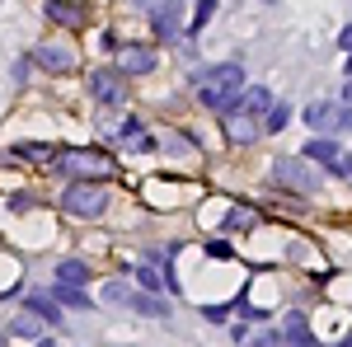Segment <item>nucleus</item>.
Instances as JSON below:
<instances>
[{"label": "nucleus", "instance_id": "nucleus-3", "mask_svg": "<svg viewBox=\"0 0 352 347\" xmlns=\"http://www.w3.org/2000/svg\"><path fill=\"white\" fill-rule=\"evenodd\" d=\"M272 183L296 192V197H310L315 188H324V179H320L315 164L300 160V155H277V160H272Z\"/></svg>", "mask_w": 352, "mask_h": 347}, {"label": "nucleus", "instance_id": "nucleus-32", "mask_svg": "<svg viewBox=\"0 0 352 347\" xmlns=\"http://www.w3.org/2000/svg\"><path fill=\"white\" fill-rule=\"evenodd\" d=\"M33 347H56V343H52V338H43V343H33Z\"/></svg>", "mask_w": 352, "mask_h": 347}, {"label": "nucleus", "instance_id": "nucleus-17", "mask_svg": "<svg viewBox=\"0 0 352 347\" xmlns=\"http://www.w3.org/2000/svg\"><path fill=\"white\" fill-rule=\"evenodd\" d=\"M43 328H47V324L38 320L33 310H19V315H14V328H10V333H14V338H28V343H43V338H47Z\"/></svg>", "mask_w": 352, "mask_h": 347}, {"label": "nucleus", "instance_id": "nucleus-30", "mask_svg": "<svg viewBox=\"0 0 352 347\" xmlns=\"http://www.w3.org/2000/svg\"><path fill=\"white\" fill-rule=\"evenodd\" d=\"M338 47H343V52H348V56H352V24H348V28H343V33H338Z\"/></svg>", "mask_w": 352, "mask_h": 347}, {"label": "nucleus", "instance_id": "nucleus-4", "mask_svg": "<svg viewBox=\"0 0 352 347\" xmlns=\"http://www.w3.org/2000/svg\"><path fill=\"white\" fill-rule=\"evenodd\" d=\"M104 207H109V188L104 183H71L61 192V212L66 216L94 221V216H104Z\"/></svg>", "mask_w": 352, "mask_h": 347}, {"label": "nucleus", "instance_id": "nucleus-31", "mask_svg": "<svg viewBox=\"0 0 352 347\" xmlns=\"http://www.w3.org/2000/svg\"><path fill=\"white\" fill-rule=\"evenodd\" d=\"M343 104H348V108H352V80H348V85H343Z\"/></svg>", "mask_w": 352, "mask_h": 347}, {"label": "nucleus", "instance_id": "nucleus-5", "mask_svg": "<svg viewBox=\"0 0 352 347\" xmlns=\"http://www.w3.org/2000/svg\"><path fill=\"white\" fill-rule=\"evenodd\" d=\"M300 122L310 127V136H338V132H352V108L348 104H310L300 113Z\"/></svg>", "mask_w": 352, "mask_h": 347}, {"label": "nucleus", "instance_id": "nucleus-34", "mask_svg": "<svg viewBox=\"0 0 352 347\" xmlns=\"http://www.w3.org/2000/svg\"><path fill=\"white\" fill-rule=\"evenodd\" d=\"M0 347H5V338H0Z\"/></svg>", "mask_w": 352, "mask_h": 347}, {"label": "nucleus", "instance_id": "nucleus-29", "mask_svg": "<svg viewBox=\"0 0 352 347\" xmlns=\"http://www.w3.org/2000/svg\"><path fill=\"white\" fill-rule=\"evenodd\" d=\"M28 66H33V61H14V71H10V76H14V85L28 80Z\"/></svg>", "mask_w": 352, "mask_h": 347}, {"label": "nucleus", "instance_id": "nucleus-9", "mask_svg": "<svg viewBox=\"0 0 352 347\" xmlns=\"http://www.w3.org/2000/svg\"><path fill=\"white\" fill-rule=\"evenodd\" d=\"M28 61H38V66L52 71V76H71V71H76V52H71L66 43H38Z\"/></svg>", "mask_w": 352, "mask_h": 347}, {"label": "nucleus", "instance_id": "nucleus-23", "mask_svg": "<svg viewBox=\"0 0 352 347\" xmlns=\"http://www.w3.org/2000/svg\"><path fill=\"white\" fill-rule=\"evenodd\" d=\"M287 122H292V104H282V99H277L272 113H268V122H263V132H282Z\"/></svg>", "mask_w": 352, "mask_h": 347}, {"label": "nucleus", "instance_id": "nucleus-28", "mask_svg": "<svg viewBox=\"0 0 352 347\" xmlns=\"http://www.w3.org/2000/svg\"><path fill=\"white\" fill-rule=\"evenodd\" d=\"M207 254H212V258H230V244H226V240H212V244H207Z\"/></svg>", "mask_w": 352, "mask_h": 347}, {"label": "nucleus", "instance_id": "nucleus-16", "mask_svg": "<svg viewBox=\"0 0 352 347\" xmlns=\"http://www.w3.org/2000/svg\"><path fill=\"white\" fill-rule=\"evenodd\" d=\"M24 310H33L38 320H43V324H52V328L61 324V305H56V300H52L47 291H33V295L24 300Z\"/></svg>", "mask_w": 352, "mask_h": 347}, {"label": "nucleus", "instance_id": "nucleus-20", "mask_svg": "<svg viewBox=\"0 0 352 347\" xmlns=\"http://www.w3.org/2000/svg\"><path fill=\"white\" fill-rule=\"evenodd\" d=\"M47 295H52L56 305H66V310H89V305H94V300H89L85 291H76V287H52Z\"/></svg>", "mask_w": 352, "mask_h": 347}, {"label": "nucleus", "instance_id": "nucleus-21", "mask_svg": "<svg viewBox=\"0 0 352 347\" xmlns=\"http://www.w3.org/2000/svg\"><path fill=\"white\" fill-rule=\"evenodd\" d=\"M136 282L146 287V295H160L164 291V272L155 263H141V267H136Z\"/></svg>", "mask_w": 352, "mask_h": 347}, {"label": "nucleus", "instance_id": "nucleus-12", "mask_svg": "<svg viewBox=\"0 0 352 347\" xmlns=\"http://www.w3.org/2000/svg\"><path fill=\"white\" fill-rule=\"evenodd\" d=\"M235 113H244V117H254V122H268V113H272V89L268 85H249L240 94V108Z\"/></svg>", "mask_w": 352, "mask_h": 347}, {"label": "nucleus", "instance_id": "nucleus-19", "mask_svg": "<svg viewBox=\"0 0 352 347\" xmlns=\"http://www.w3.org/2000/svg\"><path fill=\"white\" fill-rule=\"evenodd\" d=\"M254 225H258V212H254V207H230L226 221H221L226 235H240V230H254Z\"/></svg>", "mask_w": 352, "mask_h": 347}, {"label": "nucleus", "instance_id": "nucleus-7", "mask_svg": "<svg viewBox=\"0 0 352 347\" xmlns=\"http://www.w3.org/2000/svg\"><path fill=\"white\" fill-rule=\"evenodd\" d=\"M118 66H122V80H127V76H155L160 52H155V47H146V43H127V47L118 52Z\"/></svg>", "mask_w": 352, "mask_h": 347}, {"label": "nucleus", "instance_id": "nucleus-35", "mask_svg": "<svg viewBox=\"0 0 352 347\" xmlns=\"http://www.w3.org/2000/svg\"><path fill=\"white\" fill-rule=\"evenodd\" d=\"M348 160H352V155H348Z\"/></svg>", "mask_w": 352, "mask_h": 347}, {"label": "nucleus", "instance_id": "nucleus-1", "mask_svg": "<svg viewBox=\"0 0 352 347\" xmlns=\"http://www.w3.org/2000/svg\"><path fill=\"white\" fill-rule=\"evenodd\" d=\"M192 89H197V99L202 108H212V113H230V108H240V94H244V66L240 61H217V66H202L197 76H192Z\"/></svg>", "mask_w": 352, "mask_h": 347}, {"label": "nucleus", "instance_id": "nucleus-15", "mask_svg": "<svg viewBox=\"0 0 352 347\" xmlns=\"http://www.w3.org/2000/svg\"><path fill=\"white\" fill-rule=\"evenodd\" d=\"M127 305H132L136 315H146V320H169V300H160V295L132 291V295H127Z\"/></svg>", "mask_w": 352, "mask_h": 347}, {"label": "nucleus", "instance_id": "nucleus-14", "mask_svg": "<svg viewBox=\"0 0 352 347\" xmlns=\"http://www.w3.org/2000/svg\"><path fill=\"white\" fill-rule=\"evenodd\" d=\"M85 282H89V263H85V258H61V263H56L52 287H76V291H80Z\"/></svg>", "mask_w": 352, "mask_h": 347}, {"label": "nucleus", "instance_id": "nucleus-25", "mask_svg": "<svg viewBox=\"0 0 352 347\" xmlns=\"http://www.w3.org/2000/svg\"><path fill=\"white\" fill-rule=\"evenodd\" d=\"M212 14H217V5H212V0H202V5L192 10V28H188V33H202V24H207Z\"/></svg>", "mask_w": 352, "mask_h": 347}, {"label": "nucleus", "instance_id": "nucleus-33", "mask_svg": "<svg viewBox=\"0 0 352 347\" xmlns=\"http://www.w3.org/2000/svg\"><path fill=\"white\" fill-rule=\"evenodd\" d=\"M348 80H352V56H348Z\"/></svg>", "mask_w": 352, "mask_h": 347}, {"label": "nucleus", "instance_id": "nucleus-13", "mask_svg": "<svg viewBox=\"0 0 352 347\" xmlns=\"http://www.w3.org/2000/svg\"><path fill=\"white\" fill-rule=\"evenodd\" d=\"M282 347H320L315 338H310V320H305L300 310H292L287 324H282Z\"/></svg>", "mask_w": 352, "mask_h": 347}, {"label": "nucleus", "instance_id": "nucleus-6", "mask_svg": "<svg viewBox=\"0 0 352 347\" xmlns=\"http://www.w3.org/2000/svg\"><path fill=\"white\" fill-rule=\"evenodd\" d=\"M89 99H94V104H122V99H127V80H122V71H113V66L89 71Z\"/></svg>", "mask_w": 352, "mask_h": 347}, {"label": "nucleus", "instance_id": "nucleus-11", "mask_svg": "<svg viewBox=\"0 0 352 347\" xmlns=\"http://www.w3.org/2000/svg\"><path fill=\"white\" fill-rule=\"evenodd\" d=\"M221 127H226V141H230V146H254V141L263 136V122L244 117V113H235V108L221 117Z\"/></svg>", "mask_w": 352, "mask_h": 347}, {"label": "nucleus", "instance_id": "nucleus-2", "mask_svg": "<svg viewBox=\"0 0 352 347\" xmlns=\"http://www.w3.org/2000/svg\"><path fill=\"white\" fill-rule=\"evenodd\" d=\"M56 174H66L71 183H109L113 179V160L99 146H85V150H61L52 164Z\"/></svg>", "mask_w": 352, "mask_h": 347}, {"label": "nucleus", "instance_id": "nucleus-10", "mask_svg": "<svg viewBox=\"0 0 352 347\" xmlns=\"http://www.w3.org/2000/svg\"><path fill=\"white\" fill-rule=\"evenodd\" d=\"M151 28H155L160 38H188V33H184V5H179V0L155 5V10H151Z\"/></svg>", "mask_w": 352, "mask_h": 347}, {"label": "nucleus", "instance_id": "nucleus-18", "mask_svg": "<svg viewBox=\"0 0 352 347\" xmlns=\"http://www.w3.org/2000/svg\"><path fill=\"white\" fill-rule=\"evenodd\" d=\"M43 14H47L52 24H66V28H80L85 24V5H56V0H47Z\"/></svg>", "mask_w": 352, "mask_h": 347}, {"label": "nucleus", "instance_id": "nucleus-24", "mask_svg": "<svg viewBox=\"0 0 352 347\" xmlns=\"http://www.w3.org/2000/svg\"><path fill=\"white\" fill-rule=\"evenodd\" d=\"M127 282H122V277H113V282H104V300H109V305H127Z\"/></svg>", "mask_w": 352, "mask_h": 347}, {"label": "nucleus", "instance_id": "nucleus-26", "mask_svg": "<svg viewBox=\"0 0 352 347\" xmlns=\"http://www.w3.org/2000/svg\"><path fill=\"white\" fill-rule=\"evenodd\" d=\"M202 315H207V320H230V315H235V310H230V300H226V305H207V310H202Z\"/></svg>", "mask_w": 352, "mask_h": 347}, {"label": "nucleus", "instance_id": "nucleus-8", "mask_svg": "<svg viewBox=\"0 0 352 347\" xmlns=\"http://www.w3.org/2000/svg\"><path fill=\"white\" fill-rule=\"evenodd\" d=\"M300 160L324 164L329 174H338V169H343V146H338L333 136H310V141L300 146Z\"/></svg>", "mask_w": 352, "mask_h": 347}, {"label": "nucleus", "instance_id": "nucleus-27", "mask_svg": "<svg viewBox=\"0 0 352 347\" xmlns=\"http://www.w3.org/2000/svg\"><path fill=\"white\" fill-rule=\"evenodd\" d=\"M132 150H136V155H151V150H155V136H146V132H141V136L132 141Z\"/></svg>", "mask_w": 352, "mask_h": 347}, {"label": "nucleus", "instance_id": "nucleus-22", "mask_svg": "<svg viewBox=\"0 0 352 347\" xmlns=\"http://www.w3.org/2000/svg\"><path fill=\"white\" fill-rule=\"evenodd\" d=\"M14 155H19V160H47V164H56L52 146H33V141H28V146H14Z\"/></svg>", "mask_w": 352, "mask_h": 347}]
</instances>
